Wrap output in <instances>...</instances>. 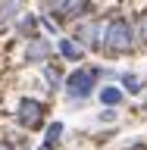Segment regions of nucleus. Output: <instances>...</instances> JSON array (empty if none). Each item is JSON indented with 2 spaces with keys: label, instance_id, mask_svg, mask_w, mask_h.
I'll return each instance as SVG.
<instances>
[{
  "label": "nucleus",
  "instance_id": "1",
  "mask_svg": "<svg viewBox=\"0 0 147 150\" xmlns=\"http://www.w3.org/2000/svg\"><path fill=\"white\" fill-rule=\"evenodd\" d=\"M135 28H131L129 19H110L107 28H103V47L110 56H119V53H129L131 47H135Z\"/></svg>",
  "mask_w": 147,
  "mask_h": 150
},
{
  "label": "nucleus",
  "instance_id": "2",
  "mask_svg": "<svg viewBox=\"0 0 147 150\" xmlns=\"http://www.w3.org/2000/svg\"><path fill=\"white\" fill-rule=\"evenodd\" d=\"M97 78H100V69H75L63 78V88L66 94L72 97V100H85V97H91L94 88H97Z\"/></svg>",
  "mask_w": 147,
  "mask_h": 150
},
{
  "label": "nucleus",
  "instance_id": "3",
  "mask_svg": "<svg viewBox=\"0 0 147 150\" xmlns=\"http://www.w3.org/2000/svg\"><path fill=\"white\" fill-rule=\"evenodd\" d=\"M16 122L28 131L41 128V122H44V103L35 100V97H22L19 106H16Z\"/></svg>",
  "mask_w": 147,
  "mask_h": 150
},
{
  "label": "nucleus",
  "instance_id": "4",
  "mask_svg": "<svg viewBox=\"0 0 147 150\" xmlns=\"http://www.w3.org/2000/svg\"><path fill=\"white\" fill-rule=\"evenodd\" d=\"M72 38H75L82 47H88V50H100V47H103V25H100V22H94V19H91V22L78 19Z\"/></svg>",
  "mask_w": 147,
  "mask_h": 150
},
{
  "label": "nucleus",
  "instance_id": "5",
  "mask_svg": "<svg viewBox=\"0 0 147 150\" xmlns=\"http://www.w3.org/2000/svg\"><path fill=\"white\" fill-rule=\"evenodd\" d=\"M50 53H53V44L47 41V38H31L28 41V50H25V59L28 63H47L50 59Z\"/></svg>",
  "mask_w": 147,
  "mask_h": 150
},
{
  "label": "nucleus",
  "instance_id": "6",
  "mask_svg": "<svg viewBox=\"0 0 147 150\" xmlns=\"http://www.w3.org/2000/svg\"><path fill=\"white\" fill-rule=\"evenodd\" d=\"M13 25H16V35H19V38H25V41H31V38L41 35V22H38L35 13H22V16H19Z\"/></svg>",
  "mask_w": 147,
  "mask_h": 150
},
{
  "label": "nucleus",
  "instance_id": "7",
  "mask_svg": "<svg viewBox=\"0 0 147 150\" xmlns=\"http://www.w3.org/2000/svg\"><path fill=\"white\" fill-rule=\"evenodd\" d=\"M56 53L63 56V59H69V63H82L85 47L78 44L75 38H60V41H56Z\"/></svg>",
  "mask_w": 147,
  "mask_h": 150
},
{
  "label": "nucleus",
  "instance_id": "8",
  "mask_svg": "<svg viewBox=\"0 0 147 150\" xmlns=\"http://www.w3.org/2000/svg\"><path fill=\"white\" fill-rule=\"evenodd\" d=\"M22 3H25V0H0V25H13V22L22 16V13H19Z\"/></svg>",
  "mask_w": 147,
  "mask_h": 150
},
{
  "label": "nucleus",
  "instance_id": "9",
  "mask_svg": "<svg viewBox=\"0 0 147 150\" xmlns=\"http://www.w3.org/2000/svg\"><path fill=\"white\" fill-rule=\"evenodd\" d=\"M91 13V0H72L69 9L63 13V22H75V19H85Z\"/></svg>",
  "mask_w": 147,
  "mask_h": 150
},
{
  "label": "nucleus",
  "instance_id": "10",
  "mask_svg": "<svg viewBox=\"0 0 147 150\" xmlns=\"http://www.w3.org/2000/svg\"><path fill=\"white\" fill-rule=\"evenodd\" d=\"M44 78H47V84H50V91L63 88V72H60V66H56V63H50V59L44 63Z\"/></svg>",
  "mask_w": 147,
  "mask_h": 150
},
{
  "label": "nucleus",
  "instance_id": "11",
  "mask_svg": "<svg viewBox=\"0 0 147 150\" xmlns=\"http://www.w3.org/2000/svg\"><path fill=\"white\" fill-rule=\"evenodd\" d=\"M100 103H103V106H119V103H122V91L116 88V84L100 88Z\"/></svg>",
  "mask_w": 147,
  "mask_h": 150
},
{
  "label": "nucleus",
  "instance_id": "12",
  "mask_svg": "<svg viewBox=\"0 0 147 150\" xmlns=\"http://www.w3.org/2000/svg\"><path fill=\"white\" fill-rule=\"evenodd\" d=\"M60 134H63V122H50L47 125V138H44V150L56 147L60 144Z\"/></svg>",
  "mask_w": 147,
  "mask_h": 150
},
{
  "label": "nucleus",
  "instance_id": "13",
  "mask_svg": "<svg viewBox=\"0 0 147 150\" xmlns=\"http://www.w3.org/2000/svg\"><path fill=\"white\" fill-rule=\"evenodd\" d=\"M122 88L129 94H141V88H144V81H141L135 72H122Z\"/></svg>",
  "mask_w": 147,
  "mask_h": 150
},
{
  "label": "nucleus",
  "instance_id": "14",
  "mask_svg": "<svg viewBox=\"0 0 147 150\" xmlns=\"http://www.w3.org/2000/svg\"><path fill=\"white\" fill-rule=\"evenodd\" d=\"M72 0H44V13H53L56 19H63V13L69 9Z\"/></svg>",
  "mask_w": 147,
  "mask_h": 150
},
{
  "label": "nucleus",
  "instance_id": "15",
  "mask_svg": "<svg viewBox=\"0 0 147 150\" xmlns=\"http://www.w3.org/2000/svg\"><path fill=\"white\" fill-rule=\"evenodd\" d=\"M38 22H41V28H44L47 35H56V31H60V22L50 19V16H38Z\"/></svg>",
  "mask_w": 147,
  "mask_h": 150
},
{
  "label": "nucleus",
  "instance_id": "16",
  "mask_svg": "<svg viewBox=\"0 0 147 150\" xmlns=\"http://www.w3.org/2000/svg\"><path fill=\"white\" fill-rule=\"evenodd\" d=\"M135 35H138L141 41L147 44V16H141V19H138V28H135Z\"/></svg>",
  "mask_w": 147,
  "mask_h": 150
},
{
  "label": "nucleus",
  "instance_id": "17",
  "mask_svg": "<svg viewBox=\"0 0 147 150\" xmlns=\"http://www.w3.org/2000/svg\"><path fill=\"white\" fill-rule=\"evenodd\" d=\"M0 150H13V147H9V141H0Z\"/></svg>",
  "mask_w": 147,
  "mask_h": 150
}]
</instances>
